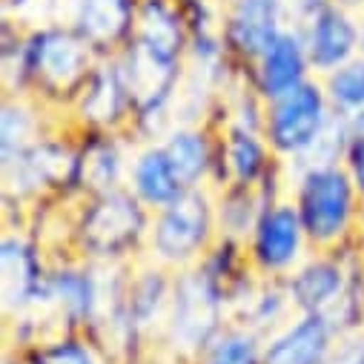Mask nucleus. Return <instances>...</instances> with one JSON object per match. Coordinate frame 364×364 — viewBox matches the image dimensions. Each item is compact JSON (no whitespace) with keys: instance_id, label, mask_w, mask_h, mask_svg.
I'll list each match as a JSON object with an SVG mask.
<instances>
[{"instance_id":"nucleus-1","label":"nucleus","mask_w":364,"mask_h":364,"mask_svg":"<svg viewBox=\"0 0 364 364\" xmlns=\"http://www.w3.org/2000/svg\"><path fill=\"white\" fill-rule=\"evenodd\" d=\"M299 215L304 230L316 241H333L347 230V221L353 215V193L350 181L336 166L310 169L301 198H299Z\"/></svg>"},{"instance_id":"nucleus-2","label":"nucleus","mask_w":364,"mask_h":364,"mask_svg":"<svg viewBox=\"0 0 364 364\" xmlns=\"http://www.w3.org/2000/svg\"><path fill=\"white\" fill-rule=\"evenodd\" d=\"M218 327V296L215 287L201 272H190L175 287V304H172V341L181 350H204L210 344V336Z\"/></svg>"},{"instance_id":"nucleus-3","label":"nucleus","mask_w":364,"mask_h":364,"mask_svg":"<svg viewBox=\"0 0 364 364\" xmlns=\"http://www.w3.org/2000/svg\"><path fill=\"white\" fill-rule=\"evenodd\" d=\"M324 124L327 118L321 89L304 80L276 98V107L269 112V138L282 152H307Z\"/></svg>"},{"instance_id":"nucleus-4","label":"nucleus","mask_w":364,"mask_h":364,"mask_svg":"<svg viewBox=\"0 0 364 364\" xmlns=\"http://www.w3.org/2000/svg\"><path fill=\"white\" fill-rule=\"evenodd\" d=\"M26 66L49 89H72L86 77L89 43L66 29L41 32L26 46Z\"/></svg>"},{"instance_id":"nucleus-5","label":"nucleus","mask_w":364,"mask_h":364,"mask_svg":"<svg viewBox=\"0 0 364 364\" xmlns=\"http://www.w3.org/2000/svg\"><path fill=\"white\" fill-rule=\"evenodd\" d=\"M144 215L141 207L132 196L127 193H104L98 204L86 213L80 224V238L86 250H92L95 255H115L124 250L135 235L141 232Z\"/></svg>"},{"instance_id":"nucleus-6","label":"nucleus","mask_w":364,"mask_h":364,"mask_svg":"<svg viewBox=\"0 0 364 364\" xmlns=\"http://www.w3.org/2000/svg\"><path fill=\"white\" fill-rule=\"evenodd\" d=\"M210 230V210L204 196L187 190L178 201L164 207L155 227V250L166 261H184L198 252Z\"/></svg>"},{"instance_id":"nucleus-7","label":"nucleus","mask_w":364,"mask_h":364,"mask_svg":"<svg viewBox=\"0 0 364 364\" xmlns=\"http://www.w3.org/2000/svg\"><path fill=\"white\" fill-rule=\"evenodd\" d=\"M175 63H178L175 58H166L135 38V43L129 46L121 63V72L129 101L141 112H152L169 98V89L175 83Z\"/></svg>"},{"instance_id":"nucleus-8","label":"nucleus","mask_w":364,"mask_h":364,"mask_svg":"<svg viewBox=\"0 0 364 364\" xmlns=\"http://www.w3.org/2000/svg\"><path fill=\"white\" fill-rule=\"evenodd\" d=\"M282 0H232L227 18L230 43L247 58H261L282 35Z\"/></svg>"},{"instance_id":"nucleus-9","label":"nucleus","mask_w":364,"mask_h":364,"mask_svg":"<svg viewBox=\"0 0 364 364\" xmlns=\"http://www.w3.org/2000/svg\"><path fill=\"white\" fill-rule=\"evenodd\" d=\"M355 46H358V29L353 26V21L338 6L321 4L310 15L307 55H310L313 66H318L324 72H333V69H338L350 60Z\"/></svg>"},{"instance_id":"nucleus-10","label":"nucleus","mask_w":364,"mask_h":364,"mask_svg":"<svg viewBox=\"0 0 364 364\" xmlns=\"http://www.w3.org/2000/svg\"><path fill=\"white\" fill-rule=\"evenodd\" d=\"M258 83L261 92L267 98H282L284 92L296 89L299 83H304V72H307V43H301L299 35L293 32H282L272 41L264 55L258 58Z\"/></svg>"},{"instance_id":"nucleus-11","label":"nucleus","mask_w":364,"mask_h":364,"mask_svg":"<svg viewBox=\"0 0 364 364\" xmlns=\"http://www.w3.org/2000/svg\"><path fill=\"white\" fill-rule=\"evenodd\" d=\"M301 215L293 207H272L255 224V258L267 269L287 267L301 241Z\"/></svg>"},{"instance_id":"nucleus-12","label":"nucleus","mask_w":364,"mask_h":364,"mask_svg":"<svg viewBox=\"0 0 364 364\" xmlns=\"http://www.w3.org/2000/svg\"><path fill=\"white\" fill-rule=\"evenodd\" d=\"M330 355V321L318 313L304 316L264 353V364H324Z\"/></svg>"},{"instance_id":"nucleus-13","label":"nucleus","mask_w":364,"mask_h":364,"mask_svg":"<svg viewBox=\"0 0 364 364\" xmlns=\"http://www.w3.org/2000/svg\"><path fill=\"white\" fill-rule=\"evenodd\" d=\"M135 21L132 0H77L75 23L77 35L89 46H112L118 43Z\"/></svg>"},{"instance_id":"nucleus-14","label":"nucleus","mask_w":364,"mask_h":364,"mask_svg":"<svg viewBox=\"0 0 364 364\" xmlns=\"http://www.w3.org/2000/svg\"><path fill=\"white\" fill-rule=\"evenodd\" d=\"M127 98L129 92H127L121 66H98L86 80V95L80 104L83 118L95 124H112L121 115Z\"/></svg>"},{"instance_id":"nucleus-15","label":"nucleus","mask_w":364,"mask_h":364,"mask_svg":"<svg viewBox=\"0 0 364 364\" xmlns=\"http://www.w3.org/2000/svg\"><path fill=\"white\" fill-rule=\"evenodd\" d=\"M138 41L146 43L149 49L175 58L184 43V26H181L178 12L166 4V0H144L138 9Z\"/></svg>"},{"instance_id":"nucleus-16","label":"nucleus","mask_w":364,"mask_h":364,"mask_svg":"<svg viewBox=\"0 0 364 364\" xmlns=\"http://www.w3.org/2000/svg\"><path fill=\"white\" fill-rule=\"evenodd\" d=\"M135 193L155 207H169L178 201L187 190L181 187V181L175 178L166 152L164 149H149L138 158L135 164Z\"/></svg>"},{"instance_id":"nucleus-17","label":"nucleus","mask_w":364,"mask_h":364,"mask_svg":"<svg viewBox=\"0 0 364 364\" xmlns=\"http://www.w3.org/2000/svg\"><path fill=\"white\" fill-rule=\"evenodd\" d=\"M293 299L301 310L324 316V310L341 299V269L327 261L304 267L293 279Z\"/></svg>"},{"instance_id":"nucleus-18","label":"nucleus","mask_w":364,"mask_h":364,"mask_svg":"<svg viewBox=\"0 0 364 364\" xmlns=\"http://www.w3.org/2000/svg\"><path fill=\"white\" fill-rule=\"evenodd\" d=\"M4 304L21 307L23 301L32 299V293L38 290V269H35V258L29 252V247L18 238H6L4 241Z\"/></svg>"},{"instance_id":"nucleus-19","label":"nucleus","mask_w":364,"mask_h":364,"mask_svg":"<svg viewBox=\"0 0 364 364\" xmlns=\"http://www.w3.org/2000/svg\"><path fill=\"white\" fill-rule=\"evenodd\" d=\"M164 152H166V161L184 190H190L207 169V144L198 132H190V129L175 132L169 138V144L164 146Z\"/></svg>"},{"instance_id":"nucleus-20","label":"nucleus","mask_w":364,"mask_h":364,"mask_svg":"<svg viewBox=\"0 0 364 364\" xmlns=\"http://www.w3.org/2000/svg\"><path fill=\"white\" fill-rule=\"evenodd\" d=\"M201 364H264V358H258V347L252 336L227 333L204 347Z\"/></svg>"},{"instance_id":"nucleus-21","label":"nucleus","mask_w":364,"mask_h":364,"mask_svg":"<svg viewBox=\"0 0 364 364\" xmlns=\"http://www.w3.org/2000/svg\"><path fill=\"white\" fill-rule=\"evenodd\" d=\"M52 293L75 318L89 316L95 310V284L86 276H80V272H60L52 282Z\"/></svg>"},{"instance_id":"nucleus-22","label":"nucleus","mask_w":364,"mask_h":364,"mask_svg":"<svg viewBox=\"0 0 364 364\" xmlns=\"http://www.w3.org/2000/svg\"><path fill=\"white\" fill-rule=\"evenodd\" d=\"M330 95L344 109H364V60L344 63L330 72Z\"/></svg>"},{"instance_id":"nucleus-23","label":"nucleus","mask_w":364,"mask_h":364,"mask_svg":"<svg viewBox=\"0 0 364 364\" xmlns=\"http://www.w3.org/2000/svg\"><path fill=\"white\" fill-rule=\"evenodd\" d=\"M227 158L238 181H252L264 164V152L250 132H232L227 141Z\"/></svg>"},{"instance_id":"nucleus-24","label":"nucleus","mask_w":364,"mask_h":364,"mask_svg":"<svg viewBox=\"0 0 364 364\" xmlns=\"http://www.w3.org/2000/svg\"><path fill=\"white\" fill-rule=\"evenodd\" d=\"M80 175L92 181L95 187L109 190L112 181L118 178V155L112 146H95L83 161H80Z\"/></svg>"},{"instance_id":"nucleus-25","label":"nucleus","mask_w":364,"mask_h":364,"mask_svg":"<svg viewBox=\"0 0 364 364\" xmlns=\"http://www.w3.org/2000/svg\"><path fill=\"white\" fill-rule=\"evenodd\" d=\"M29 129H32V121H29V112L21 109V107H6L4 109V161L21 155L26 146V138H29Z\"/></svg>"},{"instance_id":"nucleus-26","label":"nucleus","mask_w":364,"mask_h":364,"mask_svg":"<svg viewBox=\"0 0 364 364\" xmlns=\"http://www.w3.org/2000/svg\"><path fill=\"white\" fill-rule=\"evenodd\" d=\"M161 293H164V287L155 276H146L144 282H138L129 296V318H135V324H146V318L158 310Z\"/></svg>"},{"instance_id":"nucleus-27","label":"nucleus","mask_w":364,"mask_h":364,"mask_svg":"<svg viewBox=\"0 0 364 364\" xmlns=\"http://www.w3.org/2000/svg\"><path fill=\"white\" fill-rule=\"evenodd\" d=\"M35 364H92V355H89L86 347L66 341V344H55V347L43 350L35 358Z\"/></svg>"},{"instance_id":"nucleus-28","label":"nucleus","mask_w":364,"mask_h":364,"mask_svg":"<svg viewBox=\"0 0 364 364\" xmlns=\"http://www.w3.org/2000/svg\"><path fill=\"white\" fill-rule=\"evenodd\" d=\"M358 132H350V169L355 178V187L364 193V112H358Z\"/></svg>"},{"instance_id":"nucleus-29","label":"nucleus","mask_w":364,"mask_h":364,"mask_svg":"<svg viewBox=\"0 0 364 364\" xmlns=\"http://www.w3.org/2000/svg\"><path fill=\"white\" fill-rule=\"evenodd\" d=\"M324 364H364V341L361 338L344 341L333 355H327Z\"/></svg>"}]
</instances>
